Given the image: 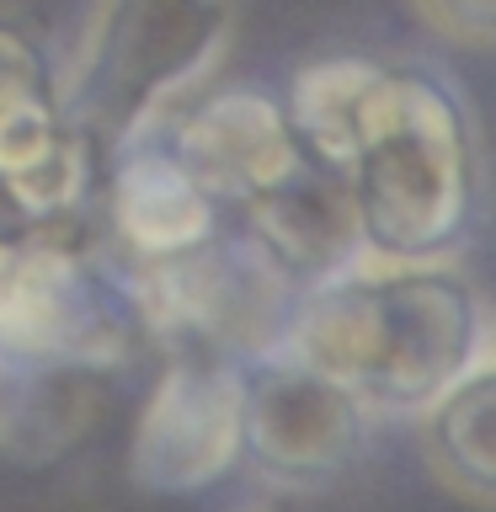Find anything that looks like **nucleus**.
I'll use <instances>...</instances> for the list:
<instances>
[{
  "label": "nucleus",
  "instance_id": "nucleus-1",
  "mask_svg": "<svg viewBox=\"0 0 496 512\" xmlns=\"http://www.w3.org/2000/svg\"><path fill=\"white\" fill-rule=\"evenodd\" d=\"M283 347L347 384L374 416H422L475 358H486V304L454 256H363L304 288Z\"/></svg>",
  "mask_w": 496,
  "mask_h": 512
},
{
  "label": "nucleus",
  "instance_id": "nucleus-2",
  "mask_svg": "<svg viewBox=\"0 0 496 512\" xmlns=\"http://www.w3.org/2000/svg\"><path fill=\"white\" fill-rule=\"evenodd\" d=\"M336 176L352 187L368 256L384 262L454 256L486 208L475 112L422 64L374 59Z\"/></svg>",
  "mask_w": 496,
  "mask_h": 512
},
{
  "label": "nucleus",
  "instance_id": "nucleus-3",
  "mask_svg": "<svg viewBox=\"0 0 496 512\" xmlns=\"http://www.w3.org/2000/svg\"><path fill=\"white\" fill-rule=\"evenodd\" d=\"M235 32V0H91L70 64L54 80L75 118L112 160L166 134L214 80Z\"/></svg>",
  "mask_w": 496,
  "mask_h": 512
},
{
  "label": "nucleus",
  "instance_id": "nucleus-4",
  "mask_svg": "<svg viewBox=\"0 0 496 512\" xmlns=\"http://www.w3.org/2000/svg\"><path fill=\"white\" fill-rule=\"evenodd\" d=\"M150 342L118 246L86 219L0 240V363L22 374H102Z\"/></svg>",
  "mask_w": 496,
  "mask_h": 512
},
{
  "label": "nucleus",
  "instance_id": "nucleus-5",
  "mask_svg": "<svg viewBox=\"0 0 496 512\" xmlns=\"http://www.w3.org/2000/svg\"><path fill=\"white\" fill-rule=\"evenodd\" d=\"M128 278L150 342L166 352H219L230 363L278 352L304 304V283L251 230H219L171 262H128Z\"/></svg>",
  "mask_w": 496,
  "mask_h": 512
},
{
  "label": "nucleus",
  "instance_id": "nucleus-6",
  "mask_svg": "<svg viewBox=\"0 0 496 512\" xmlns=\"http://www.w3.org/2000/svg\"><path fill=\"white\" fill-rule=\"evenodd\" d=\"M240 459L246 363L219 352H171L128 438V480L155 496H192L219 486Z\"/></svg>",
  "mask_w": 496,
  "mask_h": 512
},
{
  "label": "nucleus",
  "instance_id": "nucleus-7",
  "mask_svg": "<svg viewBox=\"0 0 496 512\" xmlns=\"http://www.w3.org/2000/svg\"><path fill=\"white\" fill-rule=\"evenodd\" d=\"M374 411L288 347L246 363V459L288 491L326 486L363 454Z\"/></svg>",
  "mask_w": 496,
  "mask_h": 512
},
{
  "label": "nucleus",
  "instance_id": "nucleus-8",
  "mask_svg": "<svg viewBox=\"0 0 496 512\" xmlns=\"http://www.w3.org/2000/svg\"><path fill=\"white\" fill-rule=\"evenodd\" d=\"M176 160L214 192L219 203L246 208L278 182H288L304 160V144L288 123V107L256 86H208L166 128Z\"/></svg>",
  "mask_w": 496,
  "mask_h": 512
},
{
  "label": "nucleus",
  "instance_id": "nucleus-9",
  "mask_svg": "<svg viewBox=\"0 0 496 512\" xmlns=\"http://www.w3.org/2000/svg\"><path fill=\"white\" fill-rule=\"evenodd\" d=\"M102 208H107V240L134 267L198 251L203 240L224 230L219 224L224 203L176 160L166 134H150L107 160Z\"/></svg>",
  "mask_w": 496,
  "mask_h": 512
},
{
  "label": "nucleus",
  "instance_id": "nucleus-10",
  "mask_svg": "<svg viewBox=\"0 0 496 512\" xmlns=\"http://www.w3.org/2000/svg\"><path fill=\"white\" fill-rule=\"evenodd\" d=\"M102 160V144L54 96L0 107V208L16 235L86 219Z\"/></svg>",
  "mask_w": 496,
  "mask_h": 512
},
{
  "label": "nucleus",
  "instance_id": "nucleus-11",
  "mask_svg": "<svg viewBox=\"0 0 496 512\" xmlns=\"http://www.w3.org/2000/svg\"><path fill=\"white\" fill-rule=\"evenodd\" d=\"M240 214H246V230L262 240L304 288L326 283V278H336V272H347L352 262L368 256L363 219H358V203H352L347 176L326 171L320 160H304L288 182H278L272 192H262V198H251Z\"/></svg>",
  "mask_w": 496,
  "mask_h": 512
},
{
  "label": "nucleus",
  "instance_id": "nucleus-12",
  "mask_svg": "<svg viewBox=\"0 0 496 512\" xmlns=\"http://www.w3.org/2000/svg\"><path fill=\"white\" fill-rule=\"evenodd\" d=\"M416 448L448 496L496 512V352L475 358L416 416Z\"/></svg>",
  "mask_w": 496,
  "mask_h": 512
},
{
  "label": "nucleus",
  "instance_id": "nucleus-13",
  "mask_svg": "<svg viewBox=\"0 0 496 512\" xmlns=\"http://www.w3.org/2000/svg\"><path fill=\"white\" fill-rule=\"evenodd\" d=\"M48 96H54V75H48V64H43V48L32 43V32H22L16 22L0 16V107L48 102Z\"/></svg>",
  "mask_w": 496,
  "mask_h": 512
},
{
  "label": "nucleus",
  "instance_id": "nucleus-14",
  "mask_svg": "<svg viewBox=\"0 0 496 512\" xmlns=\"http://www.w3.org/2000/svg\"><path fill=\"white\" fill-rule=\"evenodd\" d=\"M411 11L448 43L496 48V0H411Z\"/></svg>",
  "mask_w": 496,
  "mask_h": 512
},
{
  "label": "nucleus",
  "instance_id": "nucleus-15",
  "mask_svg": "<svg viewBox=\"0 0 496 512\" xmlns=\"http://www.w3.org/2000/svg\"><path fill=\"white\" fill-rule=\"evenodd\" d=\"M491 352H496V336H491Z\"/></svg>",
  "mask_w": 496,
  "mask_h": 512
}]
</instances>
